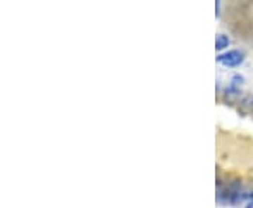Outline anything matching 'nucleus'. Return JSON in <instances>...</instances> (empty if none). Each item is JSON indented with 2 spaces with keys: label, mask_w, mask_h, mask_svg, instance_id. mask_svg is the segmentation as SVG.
I'll return each mask as SVG.
<instances>
[{
  "label": "nucleus",
  "mask_w": 253,
  "mask_h": 208,
  "mask_svg": "<svg viewBox=\"0 0 253 208\" xmlns=\"http://www.w3.org/2000/svg\"><path fill=\"white\" fill-rule=\"evenodd\" d=\"M229 37L225 36V34H219L217 36V40H215V48H217L218 51H222V49H225L226 46L229 45Z\"/></svg>",
  "instance_id": "nucleus-4"
},
{
  "label": "nucleus",
  "mask_w": 253,
  "mask_h": 208,
  "mask_svg": "<svg viewBox=\"0 0 253 208\" xmlns=\"http://www.w3.org/2000/svg\"><path fill=\"white\" fill-rule=\"evenodd\" d=\"M242 84H244V76L241 75H234L231 78L229 84L225 87L224 90V100L226 103H239L241 100V93H242Z\"/></svg>",
  "instance_id": "nucleus-1"
},
{
  "label": "nucleus",
  "mask_w": 253,
  "mask_h": 208,
  "mask_svg": "<svg viewBox=\"0 0 253 208\" xmlns=\"http://www.w3.org/2000/svg\"><path fill=\"white\" fill-rule=\"evenodd\" d=\"M245 201L249 203L248 208H253V180L245 184Z\"/></svg>",
  "instance_id": "nucleus-3"
},
{
  "label": "nucleus",
  "mask_w": 253,
  "mask_h": 208,
  "mask_svg": "<svg viewBox=\"0 0 253 208\" xmlns=\"http://www.w3.org/2000/svg\"><path fill=\"white\" fill-rule=\"evenodd\" d=\"M245 55L242 51L239 49H231V51H226L224 54H219L217 56V61L219 64H222L226 68H235L244 62Z\"/></svg>",
  "instance_id": "nucleus-2"
}]
</instances>
